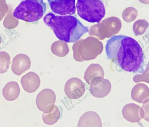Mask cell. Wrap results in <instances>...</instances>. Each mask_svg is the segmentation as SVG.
Masks as SVG:
<instances>
[{
    "instance_id": "10",
    "label": "cell",
    "mask_w": 149,
    "mask_h": 127,
    "mask_svg": "<svg viewBox=\"0 0 149 127\" xmlns=\"http://www.w3.org/2000/svg\"><path fill=\"white\" fill-rule=\"evenodd\" d=\"M20 81L23 89L29 93L36 91L39 88L40 83V77L33 72H29L23 76Z\"/></svg>"
},
{
    "instance_id": "21",
    "label": "cell",
    "mask_w": 149,
    "mask_h": 127,
    "mask_svg": "<svg viewBox=\"0 0 149 127\" xmlns=\"http://www.w3.org/2000/svg\"></svg>"
},
{
    "instance_id": "19",
    "label": "cell",
    "mask_w": 149,
    "mask_h": 127,
    "mask_svg": "<svg viewBox=\"0 0 149 127\" xmlns=\"http://www.w3.org/2000/svg\"><path fill=\"white\" fill-rule=\"evenodd\" d=\"M148 22L145 20H139L134 23V30L136 32L143 30L148 27Z\"/></svg>"
},
{
    "instance_id": "15",
    "label": "cell",
    "mask_w": 149,
    "mask_h": 127,
    "mask_svg": "<svg viewBox=\"0 0 149 127\" xmlns=\"http://www.w3.org/2000/svg\"><path fill=\"white\" fill-rule=\"evenodd\" d=\"M60 116L59 109L54 105L53 109L49 112L46 113H43L42 119L45 123L48 125H52L58 121Z\"/></svg>"
},
{
    "instance_id": "18",
    "label": "cell",
    "mask_w": 149,
    "mask_h": 127,
    "mask_svg": "<svg viewBox=\"0 0 149 127\" xmlns=\"http://www.w3.org/2000/svg\"><path fill=\"white\" fill-rule=\"evenodd\" d=\"M137 14V11L135 8L132 7H127L123 12L124 18L127 21L129 22L134 20Z\"/></svg>"
},
{
    "instance_id": "14",
    "label": "cell",
    "mask_w": 149,
    "mask_h": 127,
    "mask_svg": "<svg viewBox=\"0 0 149 127\" xmlns=\"http://www.w3.org/2000/svg\"><path fill=\"white\" fill-rule=\"evenodd\" d=\"M20 93V89L18 83L12 81L8 82L2 90L3 95L5 99L9 101L16 99Z\"/></svg>"
},
{
    "instance_id": "22",
    "label": "cell",
    "mask_w": 149,
    "mask_h": 127,
    "mask_svg": "<svg viewBox=\"0 0 149 127\" xmlns=\"http://www.w3.org/2000/svg\"></svg>"
},
{
    "instance_id": "13",
    "label": "cell",
    "mask_w": 149,
    "mask_h": 127,
    "mask_svg": "<svg viewBox=\"0 0 149 127\" xmlns=\"http://www.w3.org/2000/svg\"><path fill=\"white\" fill-rule=\"evenodd\" d=\"M77 127H102L101 119L95 112L88 111L80 117Z\"/></svg>"
},
{
    "instance_id": "17",
    "label": "cell",
    "mask_w": 149,
    "mask_h": 127,
    "mask_svg": "<svg viewBox=\"0 0 149 127\" xmlns=\"http://www.w3.org/2000/svg\"><path fill=\"white\" fill-rule=\"evenodd\" d=\"M10 63V58L9 55L5 51L0 53V73H3L7 72Z\"/></svg>"
},
{
    "instance_id": "7",
    "label": "cell",
    "mask_w": 149,
    "mask_h": 127,
    "mask_svg": "<svg viewBox=\"0 0 149 127\" xmlns=\"http://www.w3.org/2000/svg\"><path fill=\"white\" fill-rule=\"evenodd\" d=\"M52 11L61 15H71L76 10L75 0H47Z\"/></svg>"
},
{
    "instance_id": "11",
    "label": "cell",
    "mask_w": 149,
    "mask_h": 127,
    "mask_svg": "<svg viewBox=\"0 0 149 127\" xmlns=\"http://www.w3.org/2000/svg\"><path fill=\"white\" fill-rule=\"evenodd\" d=\"M90 92L93 96L101 98L107 96L111 90V86L109 81L103 79L91 85Z\"/></svg>"
},
{
    "instance_id": "16",
    "label": "cell",
    "mask_w": 149,
    "mask_h": 127,
    "mask_svg": "<svg viewBox=\"0 0 149 127\" xmlns=\"http://www.w3.org/2000/svg\"><path fill=\"white\" fill-rule=\"evenodd\" d=\"M51 51L54 55L59 57H64L69 52L66 42L60 40L54 42L51 46Z\"/></svg>"
},
{
    "instance_id": "5",
    "label": "cell",
    "mask_w": 149,
    "mask_h": 127,
    "mask_svg": "<svg viewBox=\"0 0 149 127\" xmlns=\"http://www.w3.org/2000/svg\"><path fill=\"white\" fill-rule=\"evenodd\" d=\"M76 8L80 17L91 23H99L105 14L103 0H77Z\"/></svg>"
},
{
    "instance_id": "3",
    "label": "cell",
    "mask_w": 149,
    "mask_h": 127,
    "mask_svg": "<svg viewBox=\"0 0 149 127\" xmlns=\"http://www.w3.org/2000/svg\"><path fill=\"white\" fill-rule=\"evenodd\" d=\"M46 9L43 0H24L16 8L13 15L18 19L33 22L41 18Z\"/></svg>"
},
{
    "instance_id": "8",
    "label": "cell",
    "mask_w": 149,
    "mask_h": 127,
    "mask_svg": "<svg viewBox=\"0 0 149 127\" xmlns=\"http://www.w3.org/2000/svg\"><path fill=\"white\" fill-rule=\"evenodd\" d=\"M85 91L84 83L77 78L72 77L69 79L65 85V93L71 99L79 98L84 95Z\"/></svg>"
},
{
    "instance_id": "12",
    "label": "cell",
    "mask_w": 149,
    "mask_h": 127,
    "mask_svg": "<svg viewBox=\"0 0 149 127\" xmlns=\"http://www.w3.org/2000/svg\"><path fill=\"white\" fill-rule=\"evenodd\" d=\"M104 73L102 67L97 64H92L84 73V79L88 85L104 79Z\"/></svg>"
},
{
    "instance_id": "4",
    "label": "cell",
    "mask_w": 149,
    "mask_h": 127,
    "mask_svg": "<svg viewBox=\"0 0 149 127\" xmlns=\"http://www.w3.org/2000/svg\"><path fill=\"white\" fill-rule=\"evenodd\" d=\"M103 48L101 42L95 38L81 39L73 46L74 58L79 62L93 60L102 53Z\"/></svg>"
},
{
    "instance_id": "9",
    "label": "cell",
    "mask_w": 149,
    "mask_h": 127,
    "mask_svg": "<svg viewBox=\"0 0 149 127\" xmlns=\"http://www.w3.org/2000/svg\"><path fill=\"white\" fill-rule=\"evenodd\" d=\"M31 64V61L28 55L24 54H19L13 60L11 70L15 74L20 75L30 68Z\"/></svg>"
},
{
    "instance_id": "20",
    "label": "cell",
    "mask_w": 149,
    "mask_h": 127,
    "mask_svg": "<svg viewBox=\"0 0 149 127\" xmlns=\"http://www.w3.org/2000/svg\"><path fill=\"white\" fill-rule=\"evenodd\" d=\"M141 2L146 4H149V0H138Z\"/></svg>"
},
{
    "instance_id": "6",
    "label": "cell",
    "mask_w": 149,
    "mask_h": 127,
    "mask_svg": "<svg viewBox=\"0 0 149 127\" xmlns=\"http://www.w3.org/2000/svg\"><path fill=\"white\" fill-rule=\"evenodd\" d=\"M56 100V96L54 91L51 89L46 88L38 94L36 98V104L40 111L48 113L53 109Z\"/></svg>"
},
{
    "instance_id": "2",
    "label": "cell",
    "mask_w": 149,
    "mask_h": 127,
    "mask_svg": "<svg viewBox=\"0 0 149 127\" xmlns=\"http://www.w3.org/2000/svg\"><path fill=\"white\" fill-rule=\"evenodd\" d=\"M43 20L58 39L68 43L77 41L89 31L87 27L71 15H56L50 12L45 16Z\"/></svg>"
},
{
    "instance_id": "1",
    "label": "cell",
    "mask_w": 149,
    "mask_h": 127,
    "mask_svg": "<svg viewBox=\"0 0 149 127\" xmlns=\"http://www.w3.org/2000/svg\"><path fill=\"white\" fill-rule=\"evenodd\" d=\"M105 51L108 58L123 70L139 74L145 71L144 53L134 38L123 35L114 36L107 41Z\"/></svg>"
}]
</instances>
